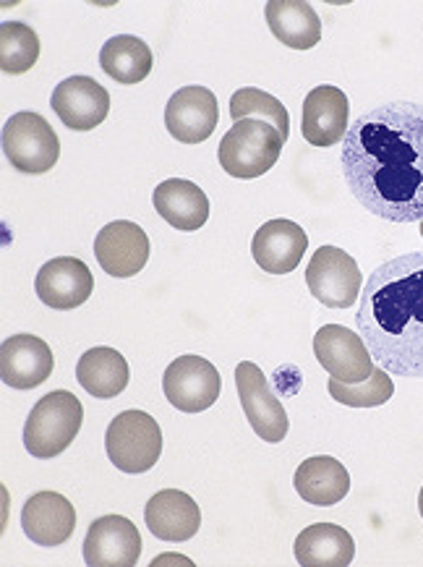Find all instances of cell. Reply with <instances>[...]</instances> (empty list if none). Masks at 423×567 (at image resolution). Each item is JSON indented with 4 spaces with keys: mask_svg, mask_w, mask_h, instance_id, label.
I'll return each instance as SVG.
<instances>
[{
    "mask_svg": "<svg viewBox=\"0 0 423 567\" xmlns=\"http://www.w3.org/2000/svg\"><path fill=\"white\" fill-rule=\"evenodd\" d=\"M100 65L118 84H138L152 74L155 55L147 42L134 34H115L102 45Z\"/></svg>",
    "mask_w": 423,
    "mask_h": 567,
    "instance_id": "26",
    "label": "cell"
},
{
    "mask_svg": "<svg viewBox=\"0 0 423 567\" xmlns=\"http://www.w3.org/2000/svg\"><path fill=\"white\" fill-rule=\"evenodd\" d=\"M327 390H330V395L338 400V403L350 405V409H376V405H384L386 400L395 395V384H392L390 374H386L382 367H374L369 380H363L359 384L330 380Z\"/></svg>",
    "mask_w": 423,
    "mask_h": 567,
    "instance_id": "29",
    "label": "cell"
},
{
    "mask_svg": "<svg viewBox=\"0 0 423 567\" xmlns=\"http://www.w3.org/2000/svg\"><path fill=\"white\" fill-rule=\"evenodd\" d=\"M313 353H317V361L330 372L332 380L345 384L369 380V374L376 367L359 332L342 324L319 327V332L313 336Z\"/></svg>",
    "mask_w": 423,
    "mask_h": 567,
    "instance_id": "10",
    "label": "cell"
},
{
    "mask_svg": "<svg viewBox=\"0 0 423 567\" xmlns=\"http://www.w3.org/2000/svg\"><path fill=\"white\" fill-rule=\"evenodd\" d=\"M40 38L24 21H6L0 27V69L9 76H21L38 63Z\"/></svg>",
    "mask_w": 423,
    "mask_h": 567,
    "instance_id": "27",
    "label": "cell"
},
{
    "mask_svg": "<svg viewBox=\"0 0 423 567\" xmlns=\"http://www.w3.org/2000/svg\"><path fill=\"white\" fill-rule=\"evenodd\" d=\"M236 390L240 398V409L259 440L277 445L288 437V413L282 409L280 398L269 388L267 377L257 363L240 361L236 367Z\"/></svg>",
    "mask_w": 423,
    "mask_h": 567,
    "instance_id": "9",
    "label": "cell"
},
{
    "mask_svg": "<svg viewBox=\"0 0 423 567\" xmlns=\"http://www.w3.org/2000/svg\"><path fill=\"white\" fill-rule=\"evenodd\" d=\"M82 551L90 567H134L142 557V536L123 515H102L86 530Z\"/></svg>",
    "mask_w": 423,
    "mask_h": 567,
    "instance_id": "13",
    "label": "cell"
},
{
    "mask_svg": "<svg viewBox=\"0 0 423 567\" xmlns=\"http://www.w3.org/2000/svg\"><path fill=\"white\" fill-rule=\"evenodd\" d=\"M421 238H423V220H421Z\"/></svg>",
    "mask_w": 423,
    "mask_h": 567,
    "instance_id": "31",
    "label": "cell"
},
{
    "mask_svg": "<svg viewBox=\"0 0 423 567\" xmlns=\"http://www.w3.org/2000/svg\"><path fill=\"white\" fill-rule=\"evenodd\" d=\"M55 359L38 336H11L0 346V380L11 390H34L53 374Z\"/></svg>",
    "mask_w": 423,
    "mask_h": 567,
    "instance_id": "17",
    "label": "cell"
},
{
    "mask_svg": "<svg viewBox=\"0 0 423 567\" xmlns=\"http://www.w3.org/2000/svg\"><path fill=\"white\" fill-rule=\"evenodd\" d=\"M355 327L386 374L423 380V251L379 265L367 280Z\"/></svg>",
    "mask_w": 423,
    "mask_h": 567,
    "instance_id": "2",
    "label": "cell"
},
{
    "mask_svg": "<svg viewBox=\"0 0 423 567\" xmlns=\"http://www.w3.org/2000/svg\"><path fill=\"white\" fill-rule=\"evenodd\" d=\"M293 484H296V492L301 494L303 503L330 507V505L342 503V499L348 497L350 474L338 457L317 455L298 465Z\"/></svg>",
    "mask_w": 423,
    "mask_h": 567,
    "instance_id": "22",
    "label": "cell"
},
{
    "mask_svg": "<svg viewBox=\"0 0 423 567\" xmlns=\"http://www.w3.org/2000/svg\"><path fill=\"white\" fill-rule=\"evenodd\" d=\"M350 118L348 94L340 86L322 84L313 86L303 100V118L301 131L303 140L311 147H334L345 140Z\"/></svg>",
    "mask_w": 423,
    "mask_h": 567,
    "instance_id": "14",
    "label": "cell"
},
{
    "mask_svg": "<svg viewBox=\"0 0 423 567\" xmlns=\"http://www.w3.org/2000/svg\"><path fill=\"white\" fill-rule=\"evenodd\" d=\"M40 301L55 311H71L86 303L94 290L92 270L76 257H55L40 267L34 278Z\"/></svg>",
    "mask_w": 423,
    "mask_h": 567,
    "instance_id": "16",
    "label": "cell"
},
{
    "mask_svg": "<svg viewBox=\"0 0 423 567\" xmlns=\"http://www.w3.org/2000/svg\"><path fill=\"white\" fill-rule=\"evenodd\" d=\"M306 286L322 307L348 309L361 298L363 275L348 251L319 246L306 267Z\"/></svg>",
    "mask_w": 423,
    "mask_h": 567,
    "instance_id": "7",
    "label": "cell"
},
{
    "mask_svg": "<svg viewBox=\"0 0 423 567\" xmlns=\"http://www.w3.org/2000/svg\"><path fill=\"white\" fill-rule=\"evenodd\" d=\"M157 215L175 230L194 233L209 220V199L194 181L167 178L152 194Z\"/></svg>",
    "mask_w": 423,
    "mask_h": 567,
    "instance_id": "21",
    "label": "cell"
},
{
    "mask_svg": "<svg viewBox=\"0 0 423 567\" xmlns=\"http://www.w3.org/2000/svg\"><path fill=\"white\" fill-rule=\"evenodd\" d=\"M105 450L123 474H147L163 455V429L144 411H123L105 432Z\"/></svg>",
    "mask_w": 423,
    "mask_h": 567,
    "instance_id": "5",
    "label": "cell"
},
{
    "mask_svg": "<svg viewBox=\"0 0 423 567\" xmlns=\"http://www.w3.org/2000/svg\"><path fill=\"white\" fill-rule=\"evenodd\" d=\"M220 121V105L207 86H184L167 100L165 126L180 144H202L215 134Z\"/></svg>",
    "mask_w": 423,
    "mask_h": 567,
    "instance_id": "11",
    "label": "cell"
},
{
    "mask_svg": "<svg viewBox=\"0 0 423 567\" xmlns=\"http://www.w3.org/2000/svg\"><path fill=\"white\" fill-rule=\"evenodd\" d=\"M147 528L163 542H188L202 526V511L192 494L180 489H163L152 494L144 507Z\"/></svg>",
    "mask_w": 423,
    "mask_h": 567,
    "instance_id": "20",
    "label": "cell"
},
{
    "mask_svg": "<svg viewBox=\"0 0 423 567\" xmlns=\"http://www.w3.org/2000/svg\"><path fill=\"white\" fill-rule=\"evenodd\" d=\"M309 249V238L293 220H269L254 233L251 254L257 265L269 275H288L301 265Z\"/></svg>",
    "mask_w": 423,
    "mask_h": 567,
    "instance_id": "19",
    "label": "cell"
},
{
    "mask_svg": "<svg viewBox=\"0 0 423 567\" xmlns=\"http://www.w3.org/2000/svg\"><path fill=\"white\" fill-rule=\"evenodd\" d=\"M84 421V405L74 392L55 390L38 400L24 424V445L34 457H55L71 447Z\"/></svg>",
    "mask_w": 423,
    "mask_h": 567,
    "instance_id": "4",
    "label": "cell"
},
{
    "mask_svg": "<svg viewBox=\"0 0 423 567\" xmlns=\"http://www.w3.org/2000/svg\"><path fill=\"white\" fill-rule=\"evenodd\" d=\"M21 528L29 542L40 544V547H61L74 536L76 511L63 494L38 492L27 499L24 513H21Z\"/></svg>",
    "mask_w": 423,
    "mask_h": 567,
    "instance_id": "18",
    "label": "cell"
},
{
    "mask_svg": "<svg viewBox=\"0 0 423 567\" xmlns=\"http://www.w3.org/2000/svg\"><path fill=\"white\" fill-rule=\"evenodd\" d=\"M94 257L111 278H134L149 261V236L131 220L107 223L94 238Z\"/></svg>",
    "mask_w": 423,
    "mask_h": 567,
    "instance_id": "12",
    "label": "cell"
},
{
    "mask_svg": "<svg viewBox=\"0 0 423 567\" xmlns=\"http://www.w3.org/2000/svg\"><path fill=\"white\" fill-rule=\"evenodd\" d=\"M419 511H421V518H423V486H421V494H419Z\"/></svg>",
    "mask_w": 423,
    "mask_h": 567,
    "instance_id": "30",
    "label": "cell"
},
{
    "mask_svg": "<svg viewBox=\"0 0 423 567\" xmlns=\"http://www.w3.org/2000/svg\"><path fill=\"white\" fill-rule=\"evenodd\" d=\"M3 152L19 173L42 176L55 168L61 157V140L40 113L21 111L6 121Z\"/></svg>",
    "mask_w": 423,
    "mask_h": 567,
    "instance_id": "6",
    "label": "cell"
},
{
    "mask_svg": "<svg viewBox=\"0 0 423 567\" xmlns=\"http://www.w3.org/2000/svg\"><path fill=\"white\" fill-rule=\"evenodd\" d=\"M353 557V536L334 523H313L296 539V559L303 567H348Z\"/></svg>",
    "mask_w": 423,
    "mask_h": 567,
    "instance_id": "24",
    "label": "cell"
},
{
    "mask_svg": "<svg viewBox=\"0 0 423 567\" xmlns=\"http://www.w3.org/2000/svg\"><path fill=\"white\" fill-rule=\"evenodd\" d=\"M128 361L115 348L97 346L76 363V380L92 398L111 400L128 388Z\"/></svg>",
    "mask_w": 423,
    "mask_h": 567,
    "instance_id": "25",
    "label": "cell"
},
{
    "mask_svg": "<svg viewBox=\"0 0 423 567\" xmlns=\"http://www.w3.org/2000/svg\"><path fill=\"white\" fill-rule=\"evenodd\" d=\"M53 111L65 128L92 131L111 113V92L92 76H69L55 86Z\"/></svg>",
    "mask_w": 423,
    "mask_h": 567,
    "instance_id": "15",
    "label": "cell"
},
{
    "mask_svg": "<svg viewBox=\"0 0 423 567\" xmlns=\"http://www.w3.org/2000/svg\"><path fill=\"white\" fill-rule=\"evenodd\" d=\"M269 32L282 45L293 50H311L322 40V19L306 0H269L265 6Z\"/></svg>",
    "mask_w": 423,
    "mask_h": 567,
    "instance_id": "23",
    "label": "cell"
},
{
    "mask_svg": "<svg viewBox=\"0 0 423 567\" xmlns=\"http://www.w3.org/2000/svg\"><path fill=\"white\" fill-rule=\"evenodd\" d=\"M282 147H286V140L272 123L246 118L233 123L228 134L223 136L220 147H217V159L228 176L254 181L275 168Z\"/></svg>",
    "mask_w": 423,
    "mask_h": 567,
    "instance_id": "3",
    "label": "cell"
},
{
    "mask_svg": "<svg viewBox=\"0 0 423 567\" xmlns=\"http://www.w3.org/2000/svg\"><path fill=\"white\" fill-rule=\"evenodd\" d=\"M342 176L371 215L423 220V105L384 103L353 121L342 140Z\"/></svg>",
    "mask_w": 423,
    "mask_h": 567,
    "instance_id": "1",
    "label": "cell"
},
{
    "mask_svg": "<svg viewBox=\"0 0 423 567\" xmlns=\"http://www.w3.org/2000/svg\"><path fill=\"white\" fill-rule=\"evenodd\" d=\"M251 115H259V118H267L272 126L280 131L282 140H288L290 134V115L286 105L280 100L272 97V94L265 90H257V86H244L230 97V118L233 121H246Z\"/></svg>",
    "mask_w": 423,
    "mask_h": 567,
    "instance_id": "28",
    "label": "cell"
},
{
    "mask_svg": "<svg viewBox=\"0 0 423 567\" xmlns=\"http://www.w3.org/2000/svg\"><path fill=\"white\" fill-rule=\"evenodd\" d=\"M167 403L180 413H202L217 403L223 377L217 367L202 355H180L163 374Z\"/></svg>",
    "mask_w": 423,
    "mask_h": 567,
    "instance_id": "8",
    "label": "cell"
}]
</instances>
